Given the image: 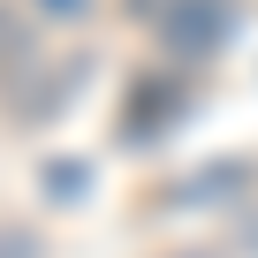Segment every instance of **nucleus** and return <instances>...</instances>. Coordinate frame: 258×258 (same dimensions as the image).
I'll use <instances>...</instances> for the list:
<instances>
[{"label": "nucleus", "mask_w": 258, "mask_h": 258, "mask_svg": "<svg viewBox=\"0 0 258 258\" xmlns=\"http://www.w3.org/2000/svg\"><path fill=\"white\" fill-rule=\"evenodd\" d=\"M38 8H46V16H84L91 0H38Z\"/></svg>", "instance_id": "obj_1"}]
</instances>
